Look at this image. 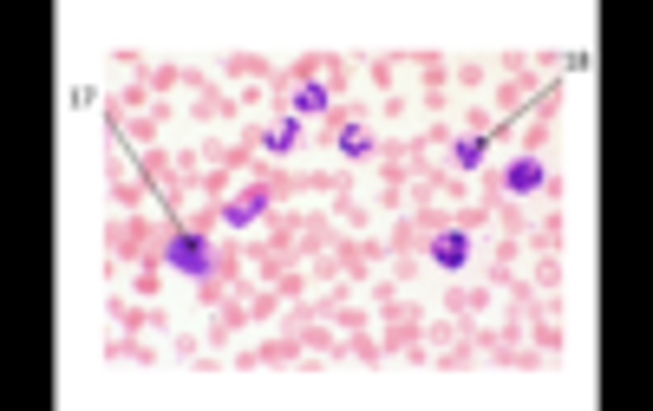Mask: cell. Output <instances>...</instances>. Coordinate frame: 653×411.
Segmentation results:
<instances>
[{"instance_id": "6da1fadb", "label": "cell", "mask_w": 653, "mask_h": 411, "mask_svg": "<svg viewBox=\"0 0 653 411\" xmlns=\"http://www.w3.org/2000/svg\"><path fill=\"white\" fill-rule=\"evenodd\" d=\"M164 261H170L177 274H190V281H203V274L216 268V255H209V242H203V235H170Z\"/></svg>"}, {"instance_id": "7a4b0ae2", "label": "cell", "mask_w": 653, "mask_h": 411, "mask_svg": "<svg viewBox=\"0 0 653 411\" xmlns=\"http://www.w3.org/2000/svg\"><path fill=\"white\" fill-rule=\"evenodd\" d=\"M431 261H438L445 274H464V268H471V235H464V229H438V235H431Z\"/></svg>"}, {"instance_id": "3957f363", "label": "cell", "mask_w": 653, "mask_h": 411, "mask_svg": "<svg viewBox=\"0 0 653 411\" xmlns=\"http://www.w3.org/2000/svg\"><path fill=\"white\" fill-rule=\"evenodd\" d=\"M542 183H549V164H542L536 151H529V157H516V164L503 170V190H510V196H536Z\"/></svg>"}, {"instance_id": "277c9868", "label": "cell", "mask_w": 653, "mask_h": 411, "mask_svg": "<svg viewBox=\"0 0 653 411\" xmlns=\"http://www.w3.org/2000/svg\"><path fill=\"white\" fill-rule=\"evenodd\" d=\"M288 105H294V118H320V111L334 105V92H327L320 79H301V85L288 92Z\"/></svg>"}, {"instance_id": "5b68a950", "label": "cell", "mask_w": 653, "mask_h": 411, "mask_svg": "<svg viewBox=\"0 0 653 411\" xmlns=\"http://www.w3.org/2000/svg\"><path fill=\"white\" fill-rule=\"evenodd\" d=\"M294 144H301V124H294V118H275V124L262 131V151H268V157H288Z\"/></svg>"}, {"instance_id": "8992f818", "label": "cell", "mask_w": 653, "mask_h": 411, "mask_svg": "<svg viewBox=\"0 0 653 411\" xmlns=\"http://www.w3.org/2000/svg\"><path fill=\"white\" fill-rule=\"evenodd\" d=\"M255 216H262V190H249V196H236V203H229V209H223V222H229V229H242V222H255Z\"/></svg>"}, {"instance_id": "52a82bcc", "label": "cell", "mask_w": 653, "mask_h": 411, "mask_svg": "<svg viewBox=\"0 0 653 411\" xmlns=\"http://www.w3.org/2000/svg\"><path fill=\"white\" fill-rule=\"evenodd\" d=\"M340 157H353V164H360V157H373V137H366L360 124H340Z\"/></svg>"}, {"instance_id": "ba28073f", "label": "cell", "mask_w": 653, "mask_h": 411, "mask_svg": "<svg viewBox=\"0 0 653 411\" xmlns=\"http://www.w3.org/2000/svg\"><path fill=\"white\" fill-rule=\"evenodd\" d=\"M484 151H490L484 137H458V157H451V164H458V170H477V164H484Z\"/></svg>"}]
</instances>
